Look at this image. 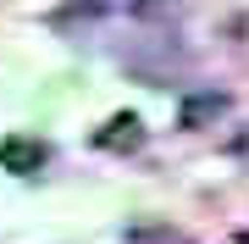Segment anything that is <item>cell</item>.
<instances>
[{
    "label": "cell",
    "mask_w": 249,
    "mask_h": 244,
    "mask_svg": "<svg viewBox=\"0 0 249 244\" xmlns=\"http://www.w3.org/2000/svg\"><path fill=\"white\" fill-rule=\"evenodd\" d=\"M139 117H111V133H100V145H106V150H133L139 145Z\"/></svg>",
    "instance_id": "cell-3"
},
{
    "label": "cell",
    "mask_w": 249,
    "mask_h": 244,
    "mask_svg": "<svg viewBox=\"0 0 249 244\" xmlns=\"http://www.w3.org/2000/svg\"><path fill=\"white\" fill-rule=\"evenodd\" d=\"M222 111H227V94H211V89H205V94H188L183 100V128H205V122L222 117Z\"/></svg>",
    "instance_id": "cell-2"
},
{
    "label": "cell",
    "mask_w": 249,
    "mask_h": 244,
    "mask_svg": "<svg viewBox=\"0 0 249 244\" xmlns=\"http://www.w3.org/2000/svg\"><path fill=\"white\" fill-rule=\"evenodd\" d=\"M0 167L6 172H39L45 167V145L39 139H6L0 145Z\"/></svg>",
    "instance_id": "cell-1"
}]
</instances>
